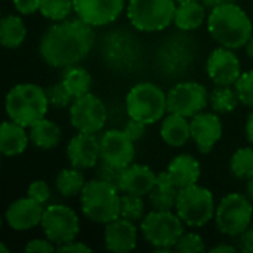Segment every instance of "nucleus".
<instances>
[{
    "label": "nucleus",
    "instance_id": "nucleus-1",
    "mask_svg": "<svg viewBox=\"0 0 253 253\" xmlns=\"http://www.w3.org/2000/svg\"><path fill=\"white\" fill-rule=\"evenodd\" d=\"M95 42L93 27L83 19H64L42 36L39 52L53 68H70L84 59Z\"/></svg>",
    "mask_w": 253,
    "mask_h": 253
},
{
    "label": "nucleus",
    "instance_id": "nucleus-2",
    "mask_svg": "<svg viewBox=\"0 0 253 253\" xmlns=\"http://www.w3.org/2000/svg\"><path fill=\"white\" fill-rule=\"evenodd\" d=\"M208 30L213 40L233 50L246 46L253 36L249 15L236 1H224L212 9L208 16Z\"/></svg>",
    "mask_w": 253,
    "mask_h": 253
},
{
    "label": "nucleus",
    "instance_id": "nucleus-3",
    "mask_svg": "<svg viewBox=\"0 0 253 253\" xmlns=\"http://www.w3.org/2000/svg\"><path fill=\"white\" fill-rule=\"evenodd\" d=\"M4 107L9 120L24 127H31L47 113L49 99L46 89L34 83H19L7 92Z\"/></svg>",
    "mask_w": 253,
    "mask_h": 253
},
{
    "label": "nucleus",
    "instance_id": "nucleus-4",
    "mask_svg": "<svg viewBox=\"0 0 253 253\" xmlns=\"http://www.w3.org/2000/svg\"><path fill=\"white\" fill-rule=\"evenodd\" d=\"M120 190L99 178L84 184L80 193L83 215L96 224H108L120 218Z\"/></svg>",
    "mask_w": 253,
    "mask_h": 253
},
{
    "label": "nucleus",
    "instance_id": "nucleus-5",
    "mask_svg": "<svg viewBox=\"0 0 253 253\" xmlns=\"http://www.w3.org/2000/svg\"><path fill=\"white\" fill-rule=\"evenodd\" d=\"M126 111L130 119L148 125L162 120L168 111V95L154 83L135 84L126 96Z\"/></svg>",
    "mask_w": 253,
    "mask_h": 253
},
{
    "label": "nucleus",
    "instance_id": "nucleus-6",
    "mask_svg": "<svg viewBox=\"0 0 253 253\" xmlns=\"http://www.w3.org/2000/svg\"><path fill=\"white\" fill-rule=\"evenodd\" d=\"M144 239L159 252H170L184 234V221L172 211H153L141 221Z\"/></svg>",
    "mask_w": 253,
    "mask_h": 253
},
{
    "label": "nucleus",
    "instance_id": "nucleus-7",
    "mask_svg": "<svg viewBox=\"0 0 253 253\" xmlns=\"http://www.w3.org/2000/svg\"><path fill=\"white\" fill-rule=\"evenodd\" d=\"M175 10V0H130L127 19L136 30L154 33L165 30L173 22Z\"/></svg>",
    "mask_w": 253,
    "mask_h": 253
},
{
    "label": "nucleus",
    "instance_id": "nucleus-8",
    "mask_svg": "<svg viewBox=\"0 0 253 253\" xmlns=\"http://www.w3.org/2000/svg\"><path fill=\"white\" fill-rule=\"evenodd\" d=\"M175 211L185 225L203 227L216 213L213 194L211 190L197 184L181 188Z\"/></svg>",
    "mask_w": 253,
    "mask_h": 253
},
{
    "label": "nucleus",
    "instance_id": "nucleus-9",
    "mask_svg": "<svg viewBox=\"0 0 253 253\" xmlns=\"http://www.w3.org/2000/svg\"><path fill=\"white\" fill-rule=\"evenodd\" d=\"M253 216L252 202L246 194L231 193L216 206V225L222 234L236 237L251 227Z\"/></svg>",
    "mask_w": 253,
    "mask_h": 253
},
{
    "label": "nucleus",
    "instance_id": "nucleus-10",
    "mask_svg": "<svg viewBox=\"0 0 253 253\" xmlns=\"http://www.w3.org/2000/svg\"><path fill=\"white\" fill-rule=\"evenodd\" d=\"M40 225L44 236L58 246L74 242L80 231L77 213L65 205L47 206L43 212Z\"/></svg>",
    "mask_w": 253,
    "mask_h": 253
},
{
    "label": "nucleus",
    "instance_id": "nucleus-11",
    "mask_svg": "<svg viewBox=\"0 0 253 253\" xmlns=\"http://www.w3.org/2000/svg\"><path fill=\"white\" fill-rule=\"evenodd\" d=\"M70 123L79 132L98 133L107 123V108L96 95L89 92L71 102Z\"/></svg>",
    "mask_w": 253,
    "mask_h": 253
},
{
    "label": "nucleus",
    "instance_id": "nucleus-12",
    "mask_svg": "<svg viewBox=\"0 0 253 253\" xmlns=\"http://www.w3.org/2000/svg\"><path fill=\"white\" fill-rule=\"evenodd\" d=\"M209 102L206 87L196 82H184L173 86L168 93V113L194 117L202 113Z\"/></svg>",
    "mask_w": 253,
    "mask_h": 253
},
{
    "label": "nucleus",
    "instance_id": "nucleus-13",
    "mask_svg": "<svg viewBox=\"0 0 253 253\" xmlns=\"http://www.w3.org/2000/svg\"><path fill=\"white\" fill-rule=\"evenodd\" d=\"M206 71L216 86H233L242 76L240 59L233 49L221 46L208 56Z\"/></svg>",
    "mask_w": 253,
    "mask_h": 253
},
{
    "label": "nucleus",
    "instance_id": "nucleus-14",
    "mask_svg": "<svg viewBox=\"0 0 253 253\" xmlns=\"http://www.w3.org/2000/svg\"><path fill=\"white\" fill-rule=\"evenodd\" d=\"M101 144V162L110 163L117 168L129 166L135 159L133 141L125 130L110 129L99 138Z\"/></svg>",
    "mask_w": 253,
    "mask_h": 253
},
{
    "label": "nucleus",
    "instance_id": "nucleus-15",
    "mask_svg": "<svg viewBox=\"0 0 253 253\" xmlns=\"http://www.w3.org/2000/svg\"><path fill=\"white\" fill-rule=\"evenodd\" d=\"M74 12L92 27L116 21L125 9V0H73Z\"/></svg>",
    "mask_w": 253,
    "mask_h": 253
},
{
    "label": "nucleus",
    "instance_id": "nucleus-16",
    "mask_svg": "<svg viewBox=\"0 0 253 253\" xmlns=\"http://www.w3.org/2000/svg\"><path fill=\"white\" fill-rule=\"evenodd\" d=\"M67 157L77 169H92L101 160V144L95 133L79 132L67 145Z\"/></svg>",
    "mask_w": 253,
    "mask_h": 253
},
{
    "label": "nucleus",
    "instance_id": "nucleus-17",
    "mask_svg": "<svg viewBox=\"0 0 253 253\" xmlns=\"http://www.w3.org/2000/svg\"><path fill=\"white\" fill-rule=\"evenodd\" d=\"M191 139L197 145L199 151L208 154L213 150L216 142L222 136V123L215 113H199L191 117L190 122Z\"/></svg>",
    "mask_w": 253,
    "mask_h": 253
},
{
    "label": "nucleus",
    "instance_id": "nucleus-18",
    "mask_svg": "<svg viewBox=\"0 0 253 253\" xmlns=\"http://www.w3.org/2000/svg\"><path fill=\"white\" fill-rule=\"evenodd\" d=\"M43 205L31 197L18 199L9 205L4 219L6 224L15 231H27L37 227L43 218Z\"/></svg>",
    "mask_w": 253,
    "mask_h": 253
},
{
    "label": "nucleus",
    "instance_id": "nucleus-19",
    "mask_svg": "<svg viewBox=\"0 0 253 253\" xmlns=\"http://www.w3.org/2000/svg\"><path fill=\"white\" fill-rule=\"evenodd\" d=\"M104 242H105V248L111 252L125 253L133 251L138 242V230L133 221L120 216L105 224Z\"/></svg>",
    "mask_w": 253,
    "mask_h": 253
},
{
    "label": "nucleus",
    "instance_id": "nucleus-20",
    "mask_svg": "<svg viewBox=\"0 0 253 253\" xmlns=\"http://www.w3.org/2000/svg\"><path fill=\"white\" fill-rule=\"evenodd\" d=\"M157 181V175L151 170V168L145 165H133L123 168L120 181H119V190L125 194H133V196H148L151 190L154 188Z\"/></svg>",
    "mask_w": 253,
    "mask_h": 253
},
{
    "label": "nucleus",
    "instance_id": "nucleus-21",
    "mask_svg": "<svg viewBox=\"0 0 253 253\" xmlns=\"http://www.w3.org/2000/svg\"><path fill=\"white\" fill-rule=\"evenodd\" d=\"M30 141V133L25 127L16 122H3L0 126V151L3 156L13 157L19 156L27 150Z\"/></svg>",
    "mask_w": 253,
    "mask_h": 253
},
{
    "label": "nucleus",
    "instance_id": "nucleus-22",
    "mask_svg": "<svg viewBox=\"0 0 253 253\" xmlns=\"http://www.w3.org/2000/svg\"><path fill=\"white\" fill-rule=\"evenodd\" d=\"M179 188L168 170L157 175V181L151 193L148 194L150 202L156 211H173L176 206Z\"/></svg>",
    "mask_w": 253,
    "mask_h": 253
},
{
    "label": "nucleus",
    "instance_id": "nucleus-23",
    "mask_svg": "<svg viewBox=\"0 0 253 253\" xmlns=\"http://www.w3.org/2000/svg\"><path fill=\"white\" fill-rule=\"evenodd\" d=\"M168 172L173 178L178 188H185L197 184L200 178V163L190 154H178L168 166Z\"/></svg>",
    "mask_w": 253,
    "mask_h": 253
},
{
    "label": "nucleus",
    "instance_id": "nucleus-24",
    "mask_svg": "<svg viewBox=\"0 0 253 253\" xmlns=\"http://www.w3.org/2000/svg\"><path fill=\"white\" fill-rule=\"evenodd\" d=\"M160 136L169 147H184L191 138L190 122L184 116L169 113L162 122Z\"/></svg>",
    "mask_w": 253,
    "mask_h": 253
},
{
    "label": "nucleus",
    "instance_id": "nucleus-25",
    "mask_svg": "<svg viewBox=\"0 0 253 253\" xmlns=\"http://www.w3.org/2000/svg\"><path fill=\"white\" fill-rule=\"evenodd\" d=\"M206 19V7L200 0L178 3L173 24L182 31H193L203 25Z\"/></svg>",
    "mask_w": 253,
    "mask_h": 253
},
{
    "label": "nucleus",
    "instance_id": "nucleus-26",
    "mask_svg": "<svg viewBox=\"0 0 253 253\" xmlns=\"http://www.w3.org/2000/svg\"><path fill=\"white\" fill-rule=\"evenodd\" d=\"M61 127L46 117L40 119L30 127V141L40 150L55 148L61 142Z\"/></svg>",
    "mask_w": 253,
    "mask_h": 253
},
{
    "label": "nucleus",
    "instance_id": "nucleus-27",
    "mask_svg": "<svg viewBox=\"0 0 253 253\" xmlns=\"http://www.w3.org/2000/svg\"><path fill=\"white\" fill-rule=\"evenodd\" d=\"M27 36V27L21 16L7 15L0 22V42L4 47H19Z\"/></svg>",
    "mask_w": 253,
    "mask_h": 253
},
{
    "label": "nucleus",
    "instance_id": "nucleus-28",
    "mask_svg": "<svg viewBox=\"0 0 253 253\" xmlns=\"http://www.w3.org/2000/svg\"><path fill=\"white\" fill-rule=\"evenodd\" d=\"M84 184L86 181L82 169H77L74 166L68 169H62L55 178V187L59 191V194L64 197H74L80 194Z\"/></svg>",
    "mask_w": 253,
    "mask_h": 253
},
{
    "label": "nucleus",
    "instance_id": "nucleus-29",
    "mask_svg": "<svg viewBox=\"0 0 253 253\" xmlns=\"http://www.w3.org/2000/svg\"><path fill=\"white\" fill-rule=\"evenodd\" d=\"M61 82L64 83V86L67 87V90L74 99L89 93L90 86H92V77L89 71L82 67H74V65L67 68Z\"/></svg>",
    "mask_w": 253,
    "mask_h": 253
},
{
    "label": "nucleus",
    "instance_id": "nucleus-30",
    "mask_svg": "<svg viewBox=\"0 0 253 253\" xmlns=\"http://www.w3.org/2000/svg\"><path fill=\"white\" fill-rule=\"evenodd\" d=\"M237 90L230 86H218L209 95V104L215 113H231L239 105Z\"/></svg>",
    "mask_w": 253,
    "mask_h": 253
},
{
    "label": "nucleus",
    "instance_id": "nucleus-31",
    "mask_svg": "<svg viewBox=\"0 0 253 253\" xmlns=\"http://www.w3.org/2000/svg\"><path fill=\"white\" fill-rule=\"evenodd\" d=\"M230 170L233 176L239 179H251L253 178V148L243 147L239 148L231 160H230Z\"/></svg>",
    "mask_w": 253,
    "mask_h": 253
},
{
    "label": "nucleus",
    "instance_id": "nucleus-32",
    "mask_svg": "<svg viewBox=\"0 0 253 253\" xmlns=\"http://www.w3.org/2000/svg\"><path fill=\"white\" fill-rule=\"evenodd\" d=\"M40 13L52 21H64L74 10L73 0H40Z\"/></svg>",
    "mask_w": 253,
    "mask_h": 253
},
{
    "label": "nucleus",
    "instance_id": "nucleus-33",
    "mask_svg": "<svg viewBox=\"0 0 253 253\" xmlns=\"http://www.w3.org/2000/svg\"><path fill=\"white\" fill-rule=\"evenodd\" d=\"M145 213V205L141 196L125 194L122 196V206H120V216L129 221H142Z\"/></svg>",
    "mask_w": 253,
    "mask_h": 253
},
{
    "label": "nucleus",
    "instance_id": "nucleus-34",
    "mask_svg": "<svg viewBox=\"0 0 253 253\" xmlns=\"http://www.w3.org/2000/svg\"><path fill=\"white\" fill-rule=\"evenodd\" d=\"M46 95L49 99V105H52L55 108H65L74 101V98L70 95V92L67 90V87L64 86L62 82L50 84L46 89Z\"/></svg>",
    "mask_w": 253,
    "mask_h": 253
},
{
    "label": "nucleus",
    "instance_id": "nucleus-35",
    "mask_svg": "<svg viewBox=\"0 0 253 253\" xmlns=\"http://www.w3.org/2000/svg\"><path fill=\"white\" fill-rule=\"evenodd\" d=\"M234 87L237 90L240 102L246 107L253 108V70L248 73H242Z\"/></svg>",
    "mask_w": 253,
    "mask_h": 253
},
{
    "label": "nucleus",
    "instance_id": "nucleus-36",
    "mask_svg": "<svg viewBox=\"0 0 253 253\" xmlns=\"http://www.w3.org/2000/svg\"><path fill=\"white\" fill-rule=\"evenodd\" d=\"M175 251L184 253H194V252H203L206 249L205 242L202 239V236L196 234V233H184L178 243L173 248Z\"/></svg>",
    "mask_w": 253,
    "mask_h": 253
},
{
    "label": "nucleus",
    "instance_id": "nucleus-37",
    "mask_svg": "<svg viewBox=\"0 0 253 253\" xmlns=\"http://www.w3.org/2000/svg\"><path fill=\"white\" fill-rule=\"evenodd\" d=\"M27 194H28V197H31L33 200L39 202L40 205H44V203L50 199V188H49V185H47L46 181L37 179V181H33V182L28 185Z\"/></svg>",
    "mask_w": 253,
    "mask_h": 253
},
{
    "label": "nucleus",
    "instance_id": "nucleus-38",
    "mask_svg": "<svg viewBox=\"0 0 253 253\" xmlns=\"http://www.w3.org/2000/svg\"><path fill=\"white\" fill-rule=\"evenodd\" d=\"M122 168H117V166H113L110 163H105L102 162L99 166H98V178L105 181V182H110L113 185H116L119 188V181H120V175H122Z\"/></svg>",
    "mask_w": 253,
    "mask_h": 253
},
{
    "label": "nucleus",
    "instance_id": "nucleus-39",
    "mask_svg": "<svg viewBox=\"0 0 253 253\" xmlns=\"http://www.w3.org/2000/svg\"><path fill=\"white\" fill-rule=\"evenodd\" d=\"M123 130L126 132V135L133 142H136V141H139V139L144 138V135L147 132V125L142 123V122H138L135 119H129V122L125 125V129Z\"/></svg>",
    "mask_w": 253,
    "mask_h": 253
},
{
    "label": "nucleus",
    "instance_id": "nucleus-40",
    "mask_svg": "<svg viewBox=\"0 0 253 253\" xmlns=\"http://www.w3.org/2000/svg\"><path fill=\"white\" fill-rule=\"evenodd\" d=\"M53 245L55 243L50 242L47 237L46 239H34V240L28 242V245L25 246V252H53V251H56V248Z\"/></svg>",
    "mask_w": 253,
    "mask_h": 253
},
{
    "label": "nucleus",
    "instance_id": "nucleus-41",
    "mask_svg": "<svg viewBox=\"0 0 253 253\" xmlns=\"http://www.w3.org/2000/svg\"><path fill=\"white\" fill-rule=\"evenodd\" d=\"M13 6L21 15H33L40 9V0H13Z\"/></svg>",
    "mask_w": 253,
    "mask_h": 253
},
{
    "label": "nucleus",
    "instance_id": "nucleus-42",
    "mask_svg": "<svg viewBox=\"0 0 253 253\" xmlns=\"http://www.w3.org/2000/svg\"><path fill=\"white\" fill-rule=\"evenodd\" d=\"M239 248L245 253H253V225L248 227L242 234L239 240Z\"/></svg>",
    "mask_w": 253,
    "mask_h": 253
},
{
    "label": "nucleus",
    "instance_id": "nucleus-43",
    "mask_svg": "<svg viewBox=\"0 0 253 253\" xmlns=\"http://www.w3.org/2000/svg\"><path fill=\"white\" fill-rule=\"evenodd\" d=\"M58 252H90L92 249L89 246H86L84 243L82 242H70V243H65V245H61L56 248Z\"/></svg>",
    "mask_w": 253,
    "mask_h": 253
},
{
    "label": "nucleus",
    "instance_id": "nucleus-44",
    "mask_svg": "<svg viewBox=\"0 0 253 253\" xmlns=\"http://www.w3.org/2000/svg\"><path fill=\"white\" fill-rule=\"evenodd\" d=\"M237 251V248L234 246H230V245H225V243H221V245H216L211 249L212 253H219V252H228V253H234Z\"/></svg>",
    "mask_w": 253,
    "mask_h": 253
},
{
    "label": "nucleus",
    "instance_id": "nucleus-45",
    "mask_svg": "<svg viewBox=\"0 0 253 253\" xmlns=\"http://www.w3.org/2000/svg\"><path fill=\"white\" fill-rule=\"evenodd\" d=\"M246 138L249 139L251 144H253V111L249 114L246 122Z\"/></svg>",
    "mask_w": 253,
    "mask_h": 253
},
{
    "label": "nucleus",
    "instance_id": "nucleus-46",
    "mask_svg": "<svg viewBox=\"0 0 253 253\" xmlns=\"http://www.w3.org/2000/svg\"><path fill=\"white\" fill-rule=\"evenodd\" d=\"M225 0H202V3L205 4V7L206 9H215L216 6H219V4H222Z\"/></svg>",
    "mask_w": 253,
    "mask_h": 253
},
{
    "label": "nucleus",
    "instance_id": "nucleus-47",
    "mask_svg": "<svg viewBox=\"0 0 253 253\" xmlns=\"http://www.w3.org/2000/svg\"><path fill=\"white\" fill-rule=\"evenodd\" d=\"M245 194L249 197V200L253 203V178L248 179V184H246V193H245Z\"/></svg>",
    "mask_w": 253,
    "mask_h": 253
},
{
    "label": "nucleus",
    "instance_id": "nucleus-48",
    "mask_svg": "<svg viewBox=\"0 0 253 253\" xmlns=\"http://www.w3.org/2000/svg\"><path fill=\"white\" fill-rule=\"evenodd\" d=\"M246 53H248V56L253 61V36L251 37V40L246 43Z\"/></svg>",
    "mask_w": 253,
    "mask_h": 253
},
{
    "label": "nucleus",
    "instance_id": "nucleus-49",
    "mask_svg": "<svg viewBox=\"0 0 253 253\" xmlns=\"http://www.w3.org/2000/svg\"><path fill=\"white\" fill-rule=\"evenodd\" d=\"M0 251H1V252H4V253H7V252H9V251H7V249H6V246H4V245H3V243H1V245H0Z\"/></svg>",
    "mask_w": 253,
    "mask_h": 253
},
{
    "label": "nucleus",
    "instance_id": "nucleus-50",
    "mask_svg": "<svg viewBox=\"0 0 253 253\" xmlns=\"http://www.w3.org/2000/svg\"><path fill=\"white\" fill-rule=\"evenodd\" d=\"M176 3H184V1H196V0H175Z\"/></svg>",
    "mask_w": 253,
    "mask_h": 253
},
{
    "label": "nucleus",
    "instance_id": "nucleus-51",
    "mask_svg": "<svg viewBox=\"0 0 253 253\" xmlns=\"http://www.w3.org/2000/svg\"><path fill=\"white\" fill-rule=\"evenodd\" d=\"M225 1H237V0H225Z\"/></svg>",
    "mask_w": 253,
    "mask_h": 253
}]
</instances>
